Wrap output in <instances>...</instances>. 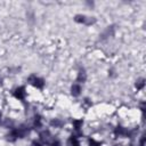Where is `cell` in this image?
<instances>
[{"label":"cell","instance_id":"obj_1","mask_svg":"<svg viewBox=\"0 0 146 146\" xmlns=\"http://www.w3.org/2000/svg\"><path fill=\"white\" fill-rule=\"evenodd\" d=\"M30 81H32V83L34 84L35 87H38V88H41V87L43 86V81L41 79H39V78H36V77H31L30 78Z\"/></svg>","mask_w":146,"mask_h":146},{"label":"cell","instance_id":"obj_2","mask_svg":"<svg viewBox=\"0 0 146 146\" xmlns=\"http://www.w3.org/2000/svg\"><path fill=\"white\" fill-rule=\"evenodd\" d=\"M80 91H81V88H80L79 84H73V87H72V95L73 96H79Z\"/></svg>","mask_w":146,"mask_h":146},{"label":"cell","instance_id":"obj_3","mask_svg":"<svg viewBox=\"0 0 146 146\" xmlns=\"http://www.w3.org/2000/svg\"><path fill=\"white\" fill-rule=\"evenodd\" d=\"M24 95H25V91H24V88H18L17 90L15 91V96L17 97V98L22 99L24 97Z\"/></svg>","mask_w":146,"mask_h":146},{"label":"cell","instance_id":"obj_4","mask_svg":"<svg viewBox=\"0 0 146 146\" xmlns=\"http://www.w3.org/2000/svg\"><path fill=\"white\" fill-rule=\"evenodd\" d=\"M86 16H83V15H78V16H75V21L77 22H82V23H86Z\"/></svg>","mask_w":146,"mask_h":146},{"label":"cell","instance_id":"obj_5","mask_svg":"<svg viewBox=\"0 0 146 146\" xmlns=\"http://www.w3.org/2000/svg\"><path fill=\"white\" fill-rule=\"evenodd\" d=\"M84 80H86V73H84V72H80L79 73V77H78V81L83 82Z\"/></svg>","mask_w":146,"mask_h":146},{"label":"cell","instance_id":"obj_6","mask_svg":"<svg viewBox=\"0 0 146 146\" xmlns=\"http://www.w3.org/2000/svg\"><path fill=\"white\" fill-rule=\"evenodd\" d=\"M41 139H42L43 142H47V140L49 139V133L48 132H42L41 133Z\"/></svg>","mask_w":146,"mask_h":146},{"label":"cell","instance_id":"obj_7","mask_svg":"<svg viewBox=\"0 0 146 146\" xmlns=\"http://www.w3.org/2000/svg\"><path fill=\"white\" fill-rule=\"evenodd\" d=\"M136 86L138 87V88H143V87H144V80H139V81L137 82V83H136Z\"/></svg>","mask_w":146,"mask_h":146},{"label":"cell","instance_id":"obj_8","mask_svg":"<svg viewBox=\"0 0 146 146\" xmlns=\"http://www.w3.org/2000/svg\"><path fill=\"white\" fill-rule=\"evenodd\" d=\"M53 125L56 126V127H58V126L62 125V122H60V121H58V120H55V121H53Z\"/></svg>","mask_w":146,"mask_h":146},{"label":"cell","instance_id":"obj_9","mask_svg":"<svg viewBox=\"0 0 146 146\" xmlns=\"http://www.w3.org/2000/svg\"><path fill=\"white\" fill-rule=\"evenodd\" d=\"M52 146H59V142H58V140H54V142L52 143Z\"/></svg>","mask_w":146,"mask_h":146},{"label":"cell","instance_id":"obj_10","mask_svg":"<svg viewBox=\"0 0 146 146\" xmlns=\"http://www.w3.org/2000/svg\"><path fill=\"white\" fill-rule=\"evenodd\" d=\"M90 146H98V144H97L96 142H94V140H91V142H90Z\"/></svg>","mask_w":146,"mask_h":146},{"label":"cell","instance_id":"obj_11","mask_svg":"<svg viewBox=\"0 0 146 146\" xmlns=\"http://www.w3.org/2000/svg\"><path fill=\"white\" fill-rule=\"evenodd\" d=\"M33 145H34V146H40V143H36V142H34V143H33Z\"/></svg>","mask_w":146,"mask_h":146}]
</instances>
